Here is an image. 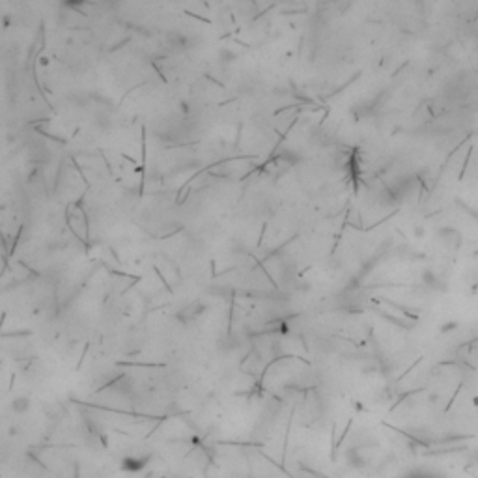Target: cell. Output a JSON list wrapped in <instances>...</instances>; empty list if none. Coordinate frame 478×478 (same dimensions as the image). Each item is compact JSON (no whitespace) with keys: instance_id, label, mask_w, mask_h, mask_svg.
<instances>
[{"instance_id":"1","label":"cell","mask_w":478,"mask_h":478,"mask_svg":"<svg viewBox=\"0 0 478 478\" xmlns=\"http://www.w3.org/2000/svg\"><path fill=\"white\" fill-rule=\"evenodd\" d=\"M149 463V456H125L120 462V467L127 473H139Z\"/></svg>"},{"instance_id":"2","label":"cell","mask_w":478,"mask_h":478,"mask_svg":"<svg viewBox=\"0 0 478 478\" xmlns=\"http://www.w3.org/2000/svg\"><path fill=\"white\" fill-rule=\"evenodd\" d=\"M346 465L350 469H353V471H362V469L368 465L365 460V456L359 452V450H355V448H350L348 452H346Z\"/></svg>"},{"instance_id":"3","label":"cell","mask_w":478,"mask_h":478,"mask_svg":"<svg viewBox=\"0 0 478 478\" xmlns=\"http://www.w3.org/2000/svg\"><path fill=\"white\" fill-rule=\"evenodd\" d=\"M439 241L448 248H457L460 245V234L452 228H445V230L439 232Z\"/></svg>"},{"instance_id":"4","label":"cell","mask_w":478,"mask_h":478,"mask_svg":"<svg viewBox=\"0 0 478 478\" xmlns=\"http://www.w3.org/2000/svg\"><path fill=\"white\" fill-rule=\"evenodd\" d=\"M30 406H32V400L25 394L15 396V398L11 400V411L15 413V415H25V413H28L30 411Z\"/></svg>"},{"instance_id":"5","label":"cell","mask_w":478,"mask_h":478,"mask_svg":"<svg viewBox=\"0 0 478 478\" xmlns=\"http://www.w3.org/2000/svg\"><path fill=\"white\" fill-rule=\"evenodd\" d=\"M204 310H206V304H202V303L189 304V307H187L185 310H181L180 318L183 319V321H190V319L200 318L202 314H204Z\"/></svg>"},{"instance_id":"6","label":"cell","mask_w":478,"mask_h":478,"mask_svg":"<svg viewBox=\"0 0 478 478\" xmlns=\"http://www.w3.org/2000/svg\"><path fill=\"white\" fill-rule=\"evenodd\" d=\"M84 2H86V0H64V4L69 6V8H75V10H77L79 6H83Z\"/></svg>"}]
</instances>
